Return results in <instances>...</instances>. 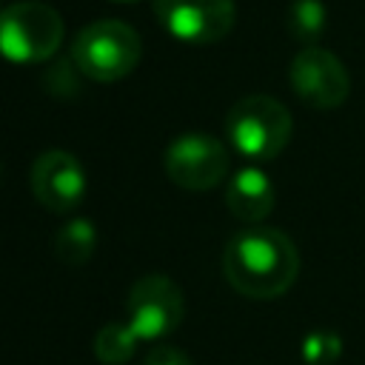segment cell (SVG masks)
Listing matches in <instances>:
<instances>
[{"label":"cell","mask_w":365,"mask_h":365,"mask_svg":"<svg viewBox=\"0 0 365 365\" xmlns=\"http://www.w3.org/2000/svg\"><path fill=\"white\" fill-rule=\"evenodd\" d=\"M222 274L234 291L254 299L285 294L299 274V254L288 234L271 225L237 231L222 251Z\"/></svg>","instance_id":"1"},{"label":"cell","mask_w":365,"mask_h":365,"mask_svg":"<svg viewBox=\"0 0 365 365\" xmlns=\"http://www.w3.org/2000/svg\"><path fill=\"white\" fill-rule=\"evenodd\" d=\"M143 54L140 34L123 20H97L77 31L71 43V63L77 71L97 83L128 77Z\"/></svg>","instance_id":"2"},{"label":"cell","mask_w":365,"mask_h":365,"mask_svg":"<svg viewBox=\"0 0 365 365\" xmlns=\"http://www.w3.org/2000/svg\"><path fill=\"white\" fill-rule=\"evenodd\" d=\"M291 111L268 97V94H248L237 100L225 117V134L237 154L254 163L274 160L291 140Z\"/></svg>","instance_id":"3"},{"label":"cell","mask_w":365,"mask_h":365,"mask_svg":"<svg viewBox=\"0 0 365 365\" xmlns=\"http://www.w3.org/2000/svg\"><path fill=\"white\" fill-rule=\"evenodd\" d=\"M63 17L37 0H17L0 9V57L9 63H43L63 43Z\"/></svg>","instance_id":"4"},{"label":"cell","mask_w":365,"mask_h":365,"mask_svg":"<svg viewBox=\"0 0 365 365\" xmlns=\"http://www.w3.org/2000/svg\"><path fill=\"white\" fill-rule=\"evenodd\" d=\"M185 314L182 291L165 274L140 277L125 299V325L137 336V342H154L168 336Z\"/></svg>","instance_id":"5"},{"label":"cell","mask_w":365,"mask_h":365,"mask_svg":"<svg viewBox=\"0 0 365 365\" xmlns=\"http://www.w3.org/2000/svg\"><path fill=\"white\" fill-rule=\"evenodd\" d=\"M228 168H231V154L225 143L202 131L180 134L165 148V174L171 177L174 185L188 191H208L220 185Z\"/></svg>","instance_id":"6"},{"label":"cell","mask_w":365,"mask_h":365,"mask_svg":"<svg viewBox=\"0 0 365 365\" xmlns=\"http://www.w3.org/2000/svg\"><path fill=\"white\" fill-rule=\"evenodd\" d=\"M157 23L182 43H220L234 29V0H154Z\"/></svg>","instance_id":"7"},{"label":"cell","mask_w":365,"mask_h":365,"mask_svg":"<svg viewBox=\"0 0 365 365\" xmlns=\"http://www.w3.org/2000/svg\"><path fill=\"white\" fill-rule=\"evenodd\" d=\"M288 80H291L294 94L305 106L322 108V111L342 106L351 91V80L339 57L319 46H308L291 60Z\"/></svg>","instance_id":"8"},{"label":"cell","mask_w":365,"mask_h":365,"mask_svg":"<svg viewBox=\"0 0 365 365\" xmlns=\"http://www.w3.org/2000/svg\"><path fill=\"white\" fill-rule=\"evenodd\" d=\"M31 191L54 214H68L86 197V171L71 151H43L31 165Z\"/></svg>","instance_id":"9"},{"label":"cell","mask_w":365,"mask_h":365,"mask_svg":"<svg viewBox=\"0 0 365 365\" xmlns=\"http://www.w3.org/2000/svg\"><path fill=\"white\" fill-rule=\"evenodd\" d=\"M274 200H277L274 182H271V177H268L262 168H257V165L240 168V171L231 177L228 188H225V205H228V211H231L237 220L248 222V225H259V222L271 214Z\"/></svg>","instance_id":"10"},{"label":"cell","mask_w":365,"mask_h":365,"mask_svg":"<svg viewBox=\"0 0 365 365\" xmlns=\"http://www.w3.org/2000/svg\"><path fill=\"white\" fill-rule=\"evenodd\" d=\"M97 248V228L86 217H74L54 234V254L66 265H83Z\"/></svg>","instance_id":"11"},{"label":"cell","mask_w":365,"mask_h":365,"mask_svg":"<svg viewBox=\"0 0 365 365\" xmlns=\"http://www.w3.org/2000/svg\"><path fill=\"white\" fill-rule=\"evenodd\" d=\"M285 23H288L291 37L308 48L322 37V31L328 26V14H325L322 0H294Z\"/></svg>","instance_id":"12"},{"label":"cell","mask_w":365,"mask_h":365,"mask_svg":"<svg viewBox=\"0 0 365 365\" xmlns=\"http://www.w3.org/2000/svg\"><path fill=\"white\" fill-rule=\"evenodd\" d=\"M134 348H137V336L131 334V328L125 322H108L94 336V356L103 365L128 362L134 356Z\"/></svg>","instance_id":"13"},{"label":"cell","mask_w":365,"mask_h":365,"mask_svg":"<svg viewBox=\"0 0 365 365\" xmlns=\"http://www.w3.org/2000/svg\"><path fill=\"white\" fill-rule=\"evenodd\" d=\"M342 354V342L334 331H314L302 339L305 365H334Z\"/></svg>","instance_id":"14"},{"label":"cell","mask_w":365,"mask_h":365,"mask_svg":"<svg viewBox=\"0 0 365 365\" xmlns=\"http://www.w3.org/2000/svg\"><path fill=\"white\" fill-rule=\"evenodd\" d=\"M143 365H194V362H191V356L185 351H180L174 345H157V348H151L145 354Z\"/></svg>","instance_id":"15"},{"label":"cell","mask_w":365,"mask_h":365,"mask_svg":"<svg viewBox=\"0 0 365 365\" xmlns=\"http://www.w3.org/2000/svg\"><path fill=\"white\" fill-rule=\"evenodd\" d=\"M114 3H137V0H114Z\"/></svg>","instance_id":"16"}]
</instances>
